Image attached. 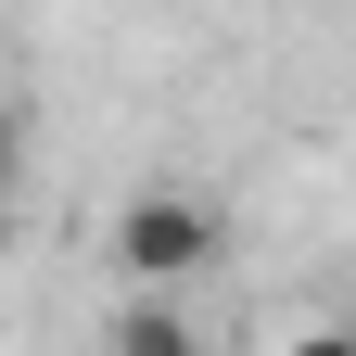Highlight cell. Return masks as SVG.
Segmentation results:
<instances>
[{"instance_id": "obj_1", "label": "cell", "mask_w": 356, "mask_h": 356, "mask_svg": "<svg viewBox=\"0 0 356 356\" xmlns=\"http://www.w3.org/2000/svg\"><path fill=\"white\" fill-rule=\"evenodd\" d=\"M216 242H229V216H216L204 191H178V178L127 191V216H115V267H127L140 293H153V280H204Z\"/></svg>"}, {"instance_id": "obj_2", "label": "cell", "mask_w": 356, "mask_h": 356, "mask_svg": "<svg viewBox=\"0 0 356 356\" xmlns=\"http://www.w3.org/2000/svg\"><path fill=\"white\" fill-rule=\"evenodd\" d=\"M115 356H204V343H191V331H178L165 305L140 293V305H127V318H115Z\"/></svg>"}, {"instance_id": "obj_3", "label": "cell", "mask_w": 356, "mask_h": 356, "mask_svg": "<svg viewBox=\"0 0 356 356\" xmlns=\"http://www.w3.org/2000/svg\"><path fill=\"white\" fill-rule=\"evenodd\" d=\"M13 165H26V127H13V115H0V191H13Z\"/></svg>"}, {"instance_id": "obj_4", "label": "cell", "mask_w": 356, "mask_h": 356, "mask_svg": "<svg viewBox=\"0 0 356 356\" xmlns=\"http://www.w3.org/2000/svg\"><path fill=\"white\" fill-rule=\"evenodd\" d=\"M293 356H356V343H343V331H305V343H293Z\"/></svg>"}]
</instances>
